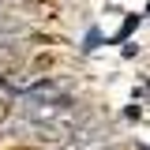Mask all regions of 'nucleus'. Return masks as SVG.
<instances>
[{
    "instance_id": "obj_2",
    "label": "nucleus",
    "mask_w": 150,
    "mask_h": 150,
    "mask_svg": "<svg viewBox=\"0 0 150 150\" xmlns=\"http://www.w3.org/2000/svg\"><path fill=\"white\" fill-rule=\"evenodd\" d=\"M139 150H150V146H139Z\"/></svg>"
},
{
    "instance_id": "obj_1",
    "label": "nucleus",
    "mask_w": 150,
    "mask_h": 150,
    "mask_svg": "<svg viewBox=\"0 0 150 150\" xmlns=\"http://www.w3.org/2000/svg\"><path fill=\"white\" fill-rule=\"evenodd\" d=\"M124 116H128V120H139V116H143V109H139V105H128V109H124Z\"/></svg>"
}]
</instances>
